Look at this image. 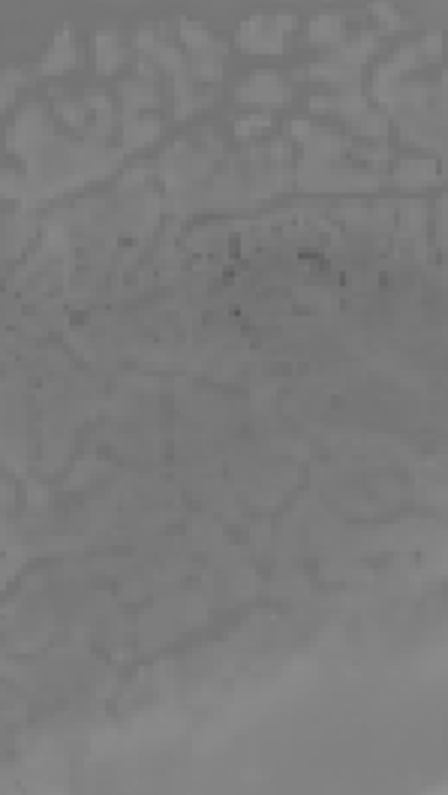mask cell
Returning a JSON list of instances; mask_svg holds the SVG:
<instances>
[{
  "instance_id": "1",
  "label": "cell",
  "mask_w": 448,
  "mask_h": 795,
  "mask_svg": "<svg viewBox=\"0 0 448 795\" xmlns=\"http://www.w3.org/2000/svg\"><path fill=\"white\" fill-rule=\"evenodd\" d=\"M238 42H244L247 49H256V51H277L280 49V34L277 30H268L265 27V18H253L247 27L238 34Z\"/></svg>"
},
{
  "instance_id": "2",
  "label": "cell",
  "mask_w": 448,
  "mask_h": 795,
  "mask_svg": "<svg viewBox=\"0 0 448 795\" xmlns=\"http://www.w3.org/2000/svg\"><path fill=\"white\" fill-rule=\"evenodd\" d=\"M70 60H72V46H70L67 37H60V39L55 42V51H51V55L46 58V70L58 72V70H63V67H70Z\"/></svg>"
},
{
  "instance_id": "3",
  "label": "cell",
  "mask_w": 448,
  "mask_h": 795,
  "mask_svg": "<svg viewBox=\"0 0 448 795\" xmlns=\"http://www.w3.org/2000/svg\"><path fill=\"white\" fill-rule=\"evenodd\" d=\"M313 37L316 39H337L340 37V18L337 15H322L313 21Z\"/></svg>"
},
{
  "instance_id": "4",
  "label": "cell",
  "mask_w": 448,
  "mask_h": 795,
  "mask_svg": "<svg viewBox=\"0 0 448 795\" xmlns=\"http://www.w3.org/2000/svg\"><path fill=\"white\" fill-rule=\"evenodd\" d=\"M184 39L190 42V46H196V49H208V46H211L208 34H205V30H202L199 25H184Z\"/></svg>"
}]
</instances>
